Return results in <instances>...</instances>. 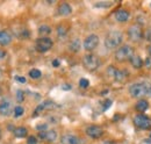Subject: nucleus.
<instances>
[{"mask_svg": "<svg viewBox=\"0 0 151 144\" xmlns=\"http://www.w3.org/2000/svg\"><path fill=\"white\" fill-rule=\"evenodd\" d=\"M0 94H1V89H0Z\"/></svg>", "mask_w": 151, "mask_h": 144, "instance_id": "a19ab883", "label": "nucleus"}, {"mask_svg": "<svg viewBox=\"0 0 151 144\" xmlns=\"http://www.w3.org/2000/svg\"><path fill=\"white\" fill-rule=\"evenodd\" d=\"M62 144H83L81 140L79 137H77L75 135H70V134H66L62 137L60 140Z\"/></svg>", "mask_w": 151, "mask_h": 144, "instance_id": "4468645a", "label": "nucleus"}, {"mask_svg": "<svg viewBox=\"0 0 151 144\" xmlns=\"http://www.w3.org/2000/svg\"><path fill=\"white\" fill-rule=\"evenodd\" d=\"M54 45V42L51 38H49L48 36L45 37H40L36 41V44H35V48L38 53H47L49 51Z\"/></svg>", "mask_w": 151, "mask_h": 144, "instance_id": "39448f33", "label": "nucleus"}, {"mask_svg": "<svg viewBox=\"0 0 151 144\" xmlns=\"http://www.w3.org/2000/svg\"><path fill=\"white\" fill-rule=\"evenodd\" d=\"M123 41V34L121 32H117V30H114V32H111L106 35V38H105V47L107 49H119V47L121 45Z\"/></svg>", "mask_w": 151, "mask_h": 144, "instance_id": "f03ea898", "label": "nucleus"}, {"mask_svg": "<svg viewBox=\"0 0 151 144\" xmlns=\"http://www.w3.org/2000/svg\"><path fill=\"white\" fill-rule=\"evenodd\" d=\"M38 137L43 141L47 142H55L57 138V132L54 129H48V130H43V131H38Z\"/></svg>", "mask_w": 151, "mask_h": 144, "instance_id": "9d476101", "label": "nucleus"}, {"mask_svg": "<svg viewBox=\"0 0 151 144\" xmlns=\"http://www.w3.org/2000/svg\"><path fill=\"white\" fill-rule=\"evenodd\" d=\"M83 64H84V66H85L86 70H88V71H95V70L99 69L101 62H100V59H99L98 56H95L93 54H87L83 57Z\"/></svg>", "mask_w": 151, "mask_h": 144, "instance_id": "20e7f679", "label": "nucleus"}, {"mask_svg": "<svg viewBox=\"0 0 151 144\" xmlns=\"http://www.w3.org/2000/svg\"><path fill=\"white\" fill-rule=\"evenodd\" d=\"M104 144H116L115 142H113V141H106Z\"/></svg>", "mask_w": 151, "mask_h": 144, "instance_id": "4c0bfd02", "label": "nucleus"}, {"mask_svg": "<svg viewBox=\"0 0 151 144\" xmlns=\"http://www.w3.org/2000/svg\"><path fill=\"white\" fill-rule=\"evenodd\" d=\"M66 33H68V30L65 29V27L59 26V27L57 28V34H58V36H65L66 35Z\"/></svg>", "mask_w": 151, "mask_h": 144, "instance_id": "a878e982", "label": "nucleus"}, {"mask_svg": "<svg viewBox=\"0 0 151 144\" xmlns=\"http://www.w3.org/2000/svg\"><path fill=\"white\" fill-rule=\"evenodd\" d=\"M114 17L117 22H127L130 18V13L127 9H119L117 12H115Z\"/></svg>", "mask_w": 151, "mask_h": 144, "instance_id": "ddd939ff", "label": "nucleus"}, {"mask_svg": "<svg viewBox=\"0 0 151 144\" xmlns=\"http://www.w3.org/2000/svg\"><path fill=\"white\" fill-rule=\"evenodd\" d=\"M0 136H1V131H0Z\"/></svg>", "mask_w": 151, "mask_h": 144, "instance_id": "37998d69", "label": "nucleus"}, {"mask_svg": "<svg viewBox=\"0 0 151 144\" xmlns=\"http://www.w3.org/2000/svg\"><path fill=\"white\" fill-rule=\"evenodd\" d=\"M38 33H40V35H43V37H45V35H49L51 33V28L47 24H42L38 28Z\"/></svg>", "mask_w": 151, "mask_h": 144, "instance_id": "4be33fe9", "label": "nucleus"}, {"mask_svg": "<svg viewBox=\"0 0 151 144\" xmlns=\"http://www.w3.org/2000/svg\"><path fill=\"white\" fill-rule=\"evenodd\" d=\"M86 135L91 138H100L104 135V129L99 126H88L86 128Z\"/></svg>", "mask_w": 151, "mask_h": 144, "instance_id": "9b49d317", "label": "nucleus"}, {"mask_svg": "<svg viewBox=\"0 0 151 144\" xmlns=\"http://www.w3.org/2000/svg\"><path fill=\"white\" fill-rule=\"evenodd\" d=\"M23 99H24V93H23V91L18 90V92H17V100H18V102H22Z\"/></svg>", "mask_w": 151, "mask_h": 144, "instance_id": "bb28decb", "label": "nucleus"}, {"mask_svg": "<svg viewBox=\"0 0 151 144\" xmlns=\"http://www.w3.org/2000/svg\"><path fill=\"white\" fill-rule=\"evenodd\" d=\"M36 129H37L38 131L48 130V125H45V123H42V125H37V126H36Z\"/></svg>", "mask_w": 151, "mask_h": 144, "instance_id": "2f4dec72", "label": "nucleus"}, {"mask_svg": "<svg viewBox=\"0 0 151 144\" xmlns=\"http://www.w3.org/2000/svg\"><path fill=\"white\" fill-rule=\"evenodd\" d=\"M111 106H112V101L111 100H105L104 104H102V110H107Z\"/></svg>", "mask_w": 151, "mask_h": 144, "instance_id": "c85d7f7f", "label": "nucleus"}, {"mask_svg": "<svg viewBox=\"0 0 151 144\" xmlns=\"http://www.w3.org/2000/svg\"><path fill=\"white\" fill-rule=\"evenodd\" d=\"M37 137H35V136H29L27 138V144H37Z\"/></svg>", "mask_w": 151, "mask_h": 144, "instance_id": "cd10ccee", "label": "nucleus"}, {"mask_svg": "<svg viewBox=\"0 0 151 144\" xmlns=\"http://www.w3.org/2000/svg\"><path fill=\"white\" fill-rule=\"evenodd\" d=\"M143 32H142V28L138 26V24H132L129 27V29H128V37L134 41V42H138V41H141L142 38H143Z\"/></svg>", "mask_w": 151, "mask_h": 144, "instance_id": "6e6552de", "label": "nucleus"}, {"mask_svg": "<svg viewBox=\"0 0 151 144\" xmlns=\"http://www.w3.org/2000/svg\"><path fill=\"white\" fill-rule=\"evenodd\" d=\"M109 6H112V2H99L94 5V7H109Z\"/></svg>", "mask_w": 151, "mask_h": 144, "instance_id": "c756f323", "label": "nucleus"}, {"mask_svg": "<svg viewBox=\"0 0 151 144\" xmlns=\"http://www.w3.org/2000/svg\"><path fill=\"white\" fill-rule=\"evenodd\" d=\"M83 45H84V49H85L86 51H92V50H94L95 48L99 45V36L95 35V34L88 35L84 40Z\"/></svg>", "mask_w": 151, "mask_h": 144, "instance_id": "0eeeda50", "label": "nucleus"}, {"mask_svg": "<svg viewBox=\"0 0 151 144\" xmlns=\"http://www.w3.org/2000/svg\"><path fill=\"white\" fill-rule=\"evenodd\" d=\"M148 53H149V55H150V57H151V45L148 47Z\"/></svg>", "mask_w": 151, "mask_h": 144, "instance_id": "58836bf2", "label": "nucleus"}, {"mask_svg": "<svg viewBox=\"0 0 151 144\" xmlns=\"http://www.w3.org/2000/svg\"><path fill=\"white\" fill-rule=\"evenodd\" d=\"M144 65H145V68H147V69L151 70V57L150 56L145 58V60H144Z\"/></svg>", "mask_w": 151, "mask_h": 144, "instance_id": "7c9ffc66", "label": "nucleus"}, {"mask_svg": "<svg viewBox=\"0 0 151 144\" xmlns=\"http://www.w3.org/2000/svg\"><path fill=\"white\" fill-rule=\"evenodd\" d=\"M107 72L112 76L114 78V80H116V81H124L127 78H128V71H126V70H119V69H115L113 66H111Z\"/></svg>", "mask_w": 151, "mask_h": 144, "instance_id": "1a4fd4ad", "label": "nucleus"}, {"mask_svg": "<svg viewBox=\"0 0 151 144\" xmlns=\"http://www.w3.org/2000/svg\"><path fill=\"white\" fill-rule=\"evenodd\" d=\"M69 48H70V50H71V51H73V53H78V51L80 50V41H79L78 38L73 40V41L70 43Z\"/></svg>", "mask_w": 151, "mask_h": 144, "instance_id": "412c9836", "label": "nucleus"}, {"mask_svg": "<svg viewBox=\"0 0 151 144\" xmlns=\"http://www.w3.org/2000/svg\"><path fill=\"white\" fill-rule=\"evenodd\" d=\"M23 114H24V109H23V107L17 106V107L14 108V116H15V117H20V116H22Z\"/></svg>", "mask_w": 151, "mask_h": 144, "instance_id": "b1692460", "label": "nucleus"}, {"mask_svg": "<svg viewBox=\"0 0 151 144\" xmlns=\"http://www.w3.org/2000/svg\"><path fill=\"white\" fill-rule=\"evenodd\" d=\"M135 108H136L137 112L143 113V112H145V110L149 108V102H148V100H145V99H139V100L136 102Z\"/></svg>", "mask_w": 151, "mask_h": 144, "instance_id": "a211bd4d", "label": "nucleus"}, {"mask_svg": "<svg viewBox=\"0 0 151 144\" xmlns=\"http://www.w3.org/2000/svg\"><path fill=\"white\" fill-rule=\"evenodd\" d=\"M57 12H58V14L62 15V17H68V15H70V14L72 13V7H71L69 4L63 2V4H60V5L58 6Z\"/></svg>", "mask_w": 151, "mask_h": 144, "instance_id": "2eb2a0df", "label": "nucleus"}, {"mask_svg": "<svg viewBox=\"0 0 151 144\" xmlns=\"http://www.w3.org/2000/svg\"><path fill=\"white\" fill-rule=\"evenodd\" d=\"M79 86H80L81 89H87V87L90 86V81H88L86 78H81V79L79 80Z\"/></svg>", "mask_w": 151, "mask_h": 144, "instance_id": "393cba45", "label": "nucleus"}, {"mask_svg": "<svg viewBox=\"0 0 151 144\" xmlns=\"http://www.w3.org/2000/svg\"><path fill=\"white\" fill-rule=\"evenodd\" d=\"M130 63H132V65L135 69H141V68H143V65H144L143 59H142L138 55H134V56H132V59H130Z\"/></svg>", "mask_w": 151, "mask_h": 144, "instance_id": "6ab92c4d", "label": "nucleus"}, {"mask_svg": "<svg viewBox=\"0 0 151 144\" xmlns=\"http://www.w3.org/2000/svg\"><path fill=\"white\" fill-rule=\"evenodd\" d=\"M6 57V53L4 50H0V59H4Z\"/></svg>", "mask_w": 151, "mask_h": 144, "instance_id": "e433bc0d", "label": "nucleus"}, {"mask_svg": "<svg viewBox=\"0 0 151 144\" xmlns=\"http://www.w3.org/2000/svg\"><path fill=\"white\" fill-rule=\"evenodd\" d=\"M29 77L32 78V79H38V78H41V76H42V72L37 70V69H32L30 71H29Z\"/></svg>", "mask_w": 151, "mask_h": 144, "instance_id": "5701e85b", "label": "nucleus"}, {"mask_svg": "<svg viewBox=\"0 0 151 144\" xmlns=\"http://www.w3.org/2000/svg\"><path fill=\"white\" fill-rule=\"evenodd\" d=\"M52 107H55V102L54 101H50V100H47V101L42 102L41 105H38L37 108L34 112V114H33V116H37L38 114H40V112H42L44 109H50V108Z\"/></svg>", "mask_w": 151, "mask_h": 144, "instance_id": "dca6fc26", "label": "nucleus"}, {"mask_svg": "<svg viewBox=\"0 0 151 144\" xmlns=\"http://www.w3.org/2000/svg\"><path fill=\"white\" fill-rule=\"evenodd\" d=\"M134 56V50L130 45L124 44L122 47H120L116 51H115V59L117 62H126V60H130L132 57Z\"/></svg>", "mask_w": 151, "mask_h": 144, "instance_id": "7ed1b4c3", "label": "nucleus"}, {"mask_svg": "<svg viewBox=\"0 0 151 144\" xmlns=\"http://www.w3.org/2000/svg\"><path fill=\"white\" fill-rule=\"evenodd\" d=\"M13 134H14V136L18 137V138H23V137L27 136L28 130H27V128H24V127H18V128H15V129L13 130Z\"/></svg>", "mask_w": 151, "mask_h": 144, "instance_id": "aec40b11", "label": "nucleus"}, {"mask_svg": "<svg viewBox=\"0 0 151 144\" xmlns=\"http://www.w3.org/2000/svg\"><path fill=\"white\" fill-rule=\"evenodd\" d=\"M134 125L139 128V129H143V130H147V129H150L151 128V119L143 115V114H139V115H136L134 117Z\"/></svg>", "mask_w": 151, "mask_h": 144, "instance_id": "423d86ee", "label": "nucleus"}, {"mask_svg": "<svg viewBox=\"0 0 151 144\" xmlns=\"http://www.w3.org/2000/svg\"><path fill=\"white\" fill-rule=\"evenodd\" d=\"M1 74H2V72H1V70H0V78H1Z\"/></svg>", "mask_w": 151, "mask_h": 144, "instance_id": "ea45409f", "label": "nucleus"}, {"mask_svg": "<svg viewBox=\"0 0 151 144\" xmlns=\"http://www.w3.org/2000/svg\"><path fill=\"white\" fill-rule=\"evenodd\" d=\"M59 64H60V62H59L58 59H54V60H52V66L58 68V66H59Z\"/></svg>", "mask_w": 151, "mask_h": 144, "instance_id": "c9c22d12", "label": "nucleus"}, {"mask_svg": "<svg viewBox=\"0 0 151 144\" xmlns=\"http://www.w3.org/2000/svg\"><path fill=\"white\" fill-rule=\"evenodd\" d=\"M12 41V36L6 30H0V45H7Z\"/></svg>", "mask_w": 151, "mask_h": 144, "instance_id": "f3484780", "label": "nucleus"}, {"mask_svg": "<svg viewBox=\"0 0 151 144\" xmlns=\"http://www.w3.org/2000/svg\"><path fill=\"white\" fill-rule=\"evenodd\" d=\"M15 80L21 83V84H24V83H26V78H24V77H20V76H17V77H15Z\"/></svg>", "mask_w": 151, "mask_h": 144, "instance_id": "72a5a7b5", "label": "nucleus"}, {"mask_svg": "<svg viewBox=\"0 0 151 144\" xmlns=\"http://www.w3.org/2000/svg\"><path fill=\"white\" fill-rule=\"evenodd\" d=\"M144 37H145V40H147L148 42H150V43H151V28H150V29H148V30L145 32Z\"/></svg>", "mask_w": 151, "mask_h": 144, "instance_id": "473e14b6", "label": "nucleus"}, {"mask_svg": "<svg viewBox=\"0 0 151 144\" xmlns=\"http://www.w3.org/2000/svg\"><path fill=\"white\" fill-rule=\"evenodd\" d=\"M12 112V104L9 100L7 99H4L1 102H0V114L4 115V116H8Z\"/></svg>", "mask_w": 151, "mask_h": 144, "instance_id": "f8f14e48", "label": "nucleus"}, {"mask_svg": "<svg viewBox=\"0 0 151 144\" xmlns=\"http://www.w3.org/2000/svg\"><path fill=\"white\" fill-rule=\"evenodd\" d=\"M150 140H151V132H150Z\"/></svg>", "mask_w": 151, "mask_h": 144, "instance_id": "79ce46f5", "label": "nucleus"}, {"mask_svg": "<svg viewBox=\"0 0 151 144\" xmlns=\"http://www.w3.org/2000/svg\"><path fill=\"white\" fill-rule=\"evenodd\" d=\"M129 94L132 98H142V96H151V83L150 81H142L135 83L129 87Z\"/></svg>", "mask_w": 151, "mask_h": 144, "instance_id": "f257e3e1", "label": "nucleus"}, {"mask_svg": "<svg viewBox=\"0 0 151 144\" xmlns=\"http://www.w3.org/2000/svg\"><path fill=\"white\" fill-rule=\"evenodd\" d=\"M72 89V86L70 85V84H64V85H62V90L64 91H69Z\"/></svg>", "mask_w": 151, "mask_h": 144, "instance_id": "f704fd0d", "label": "nucleus"}]
</instances>
